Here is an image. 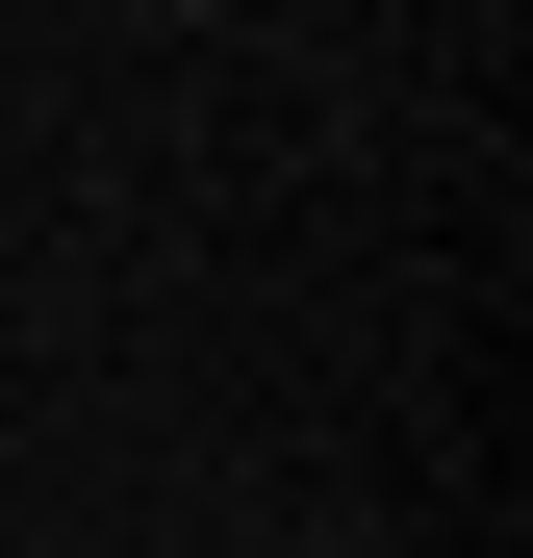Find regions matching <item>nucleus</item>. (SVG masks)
Returning <instances> with one entry per match:
<instances>
[]
</instances>
